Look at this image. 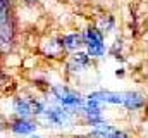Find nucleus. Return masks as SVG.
I'll use <instances>...</instances> for the list:
<instances>
[{
    "label": "nucleus",
    "instance_id": "1",
    "mask_svg": "<svg viewBox=\"0 0 148 138\" xmlns=\"http://www.w3.org/2000/svg\"><path fill=\"white\" fill-rule=\"evenodd\" d=\"M38 124L40 123H47V126H69L71 123L74 121V112L66 109V107H60L57 104H48L45 105V110L43 114L36 117Z\"/></svg>",
    "mask_w": 148,
    "mask_h": 138
},
{
    "label": "nucleus",
    "instance_id": "2",
    "mask_svg": "<svg viewBox=\"0 0 148 138\" xmlns=\"http://www.w3.org/2000/svg\"><path fill=\"white\" fill-rule=\"evenodd\" d=\"M50 92H52V97H53V104H57L60 107H66L73 112L81 109V105L84 102V99L79 93L73 92L71 88H67L64 85H55V86H52Z\"/></svg>",
    "mask_w": 148,
    "mask_h": 138
},
{
    "label": "nucleus",
    "instance_id": "3",
    "mask_svg": "<svg viewBox=\"0 0 148 138\" xmlns=\"http://www.w3.org/2000/svg\"><path fill=\"white\" fill-rule=\"evenodd\" d=\"M83 34V43L86 45V54L88 57H102L105 54V43H103V34L97 28H88Z\"/></svg>",
    "mask_w": 148,
    "mask_h": 138
},
{
    "label": "nucleus",
    "instance_id": "4",
    "mask_svg": "<svg viewBox=\"0 0 148 138\" xmlns=\"http://www.w3.org/2000/svg\"><path fill=\"white\" fill-rule=\"evenodd\" d=\"M38 121L35 117H29V119H23V117H14L12 121L7 123V128L10 130L12 135L16 137H29L33 133H36L38 130Z\"/></svg>",
    "mask_w": 148,
    "mask_h": 138
},
{
    "label": "nucleus",
    "instance_id": "5",
    "mask_svg": "<svg viewBox=\"0 0 148 138\" xmlns=\"http://www.w3.org/2000/svg\"><path fill=\"white\" fill-rule=\"evenodd\" d=\"M0 36L7 43H14L16 40V17L12 7L0 14Z\"/></svg>",
    "mask_w": 148,
    "mask_h": 138
},
{
    "label": "nucleus",
    "instance_id": "6",
    "mask_svg": "<svg viewBox=\"0 0 148 138\" xmlns=\"http://www.w3.org/2000/svg\"><path fill=\"white\" fill-rule=\"evenodd\" d=\"M12 112H14V117H23V119L33 117L31 97H24V95L12 97Z\"/></svg>",
    "mask_w": 148,
    "mask_h": 138
},
{
    "label": "nucleus",
    "instance_id": "7",
    "mask_svg": "<svg viewBox=\"0 0 148 138\" xmlns=\"http://www.w3.org/2000/svg\"><path fill=\"white\" fill-rule=\"evenodd\" d=\"M64 50V45H62V40H55V38H50V40H45L41 43V54L47 55V57H59Z\"/></svg>",
    "mask_w": 148,
    "mask_h": 138
},
{
    "label": "nucleus",
    "instance_id": "8",
    "mask_svg": "<svg viewBox=\"0 0 148 138\" xmlns=\"http://www.w3.org/2000/svg\"><path fill=\"white\" fill-rule=\"evenodd\" d=\"M88 62H90L88 54H86V52L77 50V52H73V55L69 57L67 66H69V69H71V71H83V69L88 66Z\"/></svg>",
    "mask_w": 148,
    "mask_h": 138
},
{
    "label": "nucleus",
    "instance_id": "9",
    "mask_svg": "<svg viewBox=\"0 0 148 138\" xmlns=\"http://www.w3.org/2000/svg\"><path fill=\"white\" fill-rule=\"evenodd\" d=\"M62 45H64V50H69V52H77L84 43H83V34L81 33H67L64 34L62 38Z\"/></svg>",
    "mask_w": 148,
    "mask_h": 138
},
{
    "label": "nucleus",
    "instance_id": "10",
    "mask_svg": "<svg viewBox=\"0 0 148 138\" xmlns=\"http://www.w3.org/2000/svg\"><path fill=\"white\" fill-rule=\"evenodd\" d=\"M143 104V99L138 93H122V105H126L127 109H136Z\"/></svg>",
    "mask_w": 148,
    "mask_h": 138
},
{
    "label": "nucleus",
    "instance_id": "11",
    "mask_svg": "<svg viewBox=\"0 0 148 138\" xmlns=\"http://www.w3.org/2000/svg\"><path fill=\"white\" fill-rule=\"evenodd\" d=\"M10 7H12V5H10V2H9V0H0V14H2V12H5V10H7V9H10Z\"/></svg>",
    "mask_w": 148,
    "mask_h": 138
},
{
    "label": "nucleus",
    "instance_id": "12",
    "mask_svg": "<svg viewBox=\"0 0 148 138\" xmlns=\"http://www.w3.org/2000/svg\"><path fill=\"white\" fill-rule=\"evenodd\" d=\"M5 130H7V123H5V119H3V117H0V135H2Z\"/></svg>",
    "mask_w": 148,
    "mask_h": 138
},
{
    "label": "nucleus",
    "instance_id": "13",
    "mask_svg": "<svg viewBox=\"0 0 148 138\" xmlns=\"http://www.w3.org/2000/svg\"><path fill=\"white\" fill-rule=\"evenodd\" d=\"M29 138H41L40 135H36V133H33V135H29Z\"/></svg>",
    "mask_w": 148,
    "mask_h": 138
},
{
    "label": "nucleus",
    "instance_id": "14",
    "mask_svg": "<svg viewBox=\"0 0 148 138\" xmlns=\"http://www.w3.org/2000/svg\"><path fill=\"white\" fill-rule=\"evenodd\" d=\"M9 2H10V0H9Z\"/></svg>",
    "mask_w": 148,
    "mask_h": 138
},
{
    "label": "nucleus",
    "instance_id": "15",
    "mask_svg": "<svg viewBox=\"0 0 148 138\" xmlns=\"http://www.w3.org/2000/svg\"><path fill=\"white\" fill-rule=\"evenodd\" d=\"M98 138H100V137H98Z\"/></svg>",
    "mask_w": 148,
    "mask_h": 138
}]
</instances>
